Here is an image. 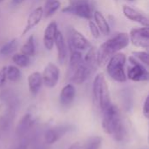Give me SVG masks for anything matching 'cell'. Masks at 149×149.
I'll return each mask as SVG.
<instances>
[{"label": "cell", "instance_id": "6da1fadb", "mask_svg": "<svg viewBox=\"0 0 149 149\" xmlns=\"http://www.w3.org/2000/svg\"><path fill=\"white\" fill-rule=\"evenodd\" d=\"M102 113V128L104 132L112 135L116 141H122L127 135V131L118 107L112 103Z\"/></svg>", "mask_w": 149, "mask_h": 149}, {"label": "cell", "instance_id": "7a4b0ae2", "mask_svg": "<svg viewBox=\"0 0 149 149\" xmlns=\"http://www.w3.org/2000/svg\"><path fill=\"white\" fill-rule=\"evenodd\" d=\"M130 44L129 36L127 32H118L103 42L97 48L98 65L103 66L107 65L109 58L117 52H121Z\"/></svg>", "mask_w": 149, "mask_h": 149}, {"label": "cell", "instance_id": "3957f363", "mask_svg": "<svg viewBox=\"0 0 149 149\" xmlns=\"http://www.w3.org/2000/svg\"><path fill=\"white\" fill-rule=\"evenodd\" d=\"M93 98L95 104L101 110V112L112 104L109 88L105 75L102 72L98 73L93 79Z\"/></svg>", "mask_w": 149, "mask_h": 149}, {"label": "cell", "instance_id": "277c9868", "mask_svg": "<svg viewBox=\"0 0 149 149\" xmlns=\"http://www.w3.org/2000/svg\"><path fill=\"white\" fill-rule=\"evenodd\" d=\"M127 56L125 53L120 52L113 55L107 63V72L109 77L116 82L124 83L127 80L126 74Z\"/></svg>", "mask_w": 149, "mask_h": 149}, {"label": "cell", "instance_id": "5b68a950", "mask_svg": "<svg viewBox=\"0 0 149 149\" xmlns=\"http://www.w3.org/2000/svg\"><path fill=\"white\" fill-rule=\"evenodd\" d=\"M63 13L74 15L86 20H92L93 15V7L90 0H83L75 3H71L64 7L61 10Z\"/></svg>", "mask_w": 149, "mask_h": 149}, {"label": "cell", "instance_id": "8992f818", "mask_svg": "<svg viewBox=\"0 0 149 149\" xmlns=\"http://www.w3.org/2000/svg\"><path fill=\"white\" fill-rule=\"evenodd\" d=\"M129 66L126 72L127 78L134 82H146L149 79V73L147 66L139 62L134 57H128Z\"/></svg>", "mask_w": 149, "mask_h": 149}, {"label": "cell", "instance_id": "52a82bcc", "mask_svg": "<svg viewBox=\"0 0 149 149\" xmlns=\"http://www.w3.org/2000/svg\"><path fill=\"white\" fill-rule=\"evenodd\" d=\"M67 42L70 51H87L92 46L91 42L73 27H70L67 31Z\"/></svg>", "mask_w": 149, "mask_h": 149}, {"label": "cell", "instance_id": "ba28073f", "mask_svg": "<svg viewBox=\"0 0 149 149\" xmlns=\"http://www.w3.org/2000/svg\"><path fill=\"white\" fill-rule=\"evenodd\" d=\"M128 36H129V41L133 45L146 50L149 48L148 26L133 28L129 31Z\"/></svg>", "mask_w": 149, "mask_h": 149}, {"label": "cell", "instance_id": "9c48e42d", "mask_svg": "<svg viewBox=\"0 0 149 149\" xmlns=\"http://www.w3.org/2000/svg\"><path fill=\"white\" fill-rule=\"evenodd\" d=\"M36 121H37V109L34 106H31L29 107L26 113L19 120L16 128V134L18 136L25 135L34 127Z\"/></svg>", "mask_w": 149, "mask_h": 149}, {"label": "cell", "instance_id": "30bf717a", "mask_svg": "<svg viewBox=\"0 0 149 149\" xmlns=\"http://www.w3.org/2000/svg\"><path fill=\"white\" fill-rule=\"evenodd\" d=\"M41 74L43 79V84L46 87L53 88L58 85L60 77V71L55 64L48 63L44 68L43 73Z\"/></svg>", "mask_w": 149, "mask_h": 149}, {"label": "cell", "instance_id": "8fae6325", "mask_svg": "<svg viewBox=\"0 0 149 149\" xmlns=\"http://www.w3.org/2000/svg\"><path fill=\"white\" fill-rule=\"evenodd\" d=\"M73 130V127L72 125H60L55 127L49 128L45 134V141L49 144L52 145L59 141L65 134Z\"/></svg>", "mask_w": 149, "mask_h": 149}, {"label": "cell", "instance_id": "7c38bea8", "mask_svg": "<svg viewBox=\"0 0 149 149\" xmlns=\"http://www.w3.org/2000/svg\"><path fill=\"white\" fill-rule=\"evenodd\" d=\"M92 72L93 71L88 66H86L83 62V64H81L76 69L68 72V76L72 84L81 85L90 77Z\"/></svg>", "mask_w": 149, "mask_h": 149}, {"label": "cell", "instance_id": "4fadbf2b", "mask_svg": "<svg viewBox=\"0 0 149 149\" xmlns=\"http://www.w3.org/2000/svg\"><path fill=\"white\" fill-rule=\"evenodd\" d=\"M122 12L124 14V16L130 21L137 23L141 24V26H148V17L143 14L142 12H141L140 10L124 4L122 6Z\"/></svg>", "mask_w": 149, "mask_h": 149}, {"label": "cell", "instance_id": "5bb4252c", "mask_svg": "<svg viewBox=\"0 0 149 149\" xmlns=\"http://www.w3.org/2000/svg\"><path fill=\"white\" fill-rule=\"evenodd\" d=\"M54 45L57 48L58 61L60 65H63L67 58V45L63 33L59 30H58L56 33L55 39H54Z\"/></svg>", "mask_w": 149, "mask_h": 149}, {"label": "cell", "instance_id": "9a60e30c", "mask_svg": "<svg viewBox=\"0 0 149 149\" xmlns=\"http://www.w3.org/2000/svg\"><path fill=\"white\" fill-rule=\"evenodd\" d=\"M44 17V11H43V7L39 6L35 8L28 16L27 20H26V25L24 28V31H22V36L25 35L28 33L31 30H32L35 26H37L40 21L42 20Z\"/></svg>", "mask_w": 149, "mask_h": 149}, {"label": "cell", "instance_id": "2e32d148", "mask_svg": "<svg viewBox=\"0 0 149 149\" xmlns=\"http://www.w3.org/2000/svg\"><path fill=\"white\" fill-rule=\"evenodd\" d=\"M58 24L55 21H52L46 26L44 31V38H43V44L45 48L47 51H52L54 46V39L56 33L58 31Z\"/></svg>", "mask_w": 149, "mask_h": 149}, {"label": "cell", "instance_id": "e0dca14e", "mask_svg": "<svg viewBox=\"0 0 149 149\" xmlns=\"http://www.w3.org/2000/svg\"><path fill=\"white\" fill-rule=\"evenodd\" d=\"M75 96H76L75 86L72 83L65 85L60 92V95H59L60 104L63 107H69L74 101Z\"/></svg>", "mask_w": 149, "mask_h": 149}, {"label": "cell", "instance_id": "ac0fdd59", "mask_svg": "<svg viewBox=\"0 0 149 149\" xmlns=\"http://www.w3.org/2000/svg\"><path fill=\"white\" fill-rule=\"evenodd\" d=\"M29 92L32 95H37L43 86L42 74L39 72H34L28 76L27 79Z\"/></svg>", "mask_w": 149, "mask_h": 149}, {"label": "cell", "instance_id": "d6986e66", "mask_svg": "<svg viewBox=\"0 0 149 149\" xmlns=\"http://www.w3.org/2000/svg\"><path fill=\"white\" fill-rule=\"evenodd\" d=\"M93 18L94 23L96 24V25L99 28L101 34H103L104 36L110 35L111 28H110L109 23L107 20V18L105 17V16L102 14V12H100V10H95L93 11Z\"/></svg>", "mask_w": 149, "mask_h": 149}, {"label": "cell", "instance_id": "ffe728a7", "mask_svg": "<svg viewBox=\"0 0 149 149\" xmlns=\"http://www.w3.org/2000/svg\"><path fill=\"white\" fill-rule=\"evenodd\" d=\"M16 111H17L16 108L7 107L6 111L0 117V130L1 131H7L10 127L15 118Z\"/></svg>", "mask_w": 149, "mask_h": 149}, {"label": "cell", "instance_id": "44dd1931", "mask_svg": "<svg viewBox=\"0 0 149 149\" xmlns=\"http://www.w3.org/2000/svg\"><path fill=\"white\" fill-rule=\"evenodd\" d=\"M0 100L2 102H4L7 107H13L16 109H17L19 106V100L17 99V96L13 91L9 89L3 90L0 93Z\"/></svg>", "mask_w": 149, "mask_h": 149}, {"label": "cell", "instance_id": "7402d4cb", "mask_svg": "<svg viewBox=\"0 0 149 149\" xmlns=\"http://www.w3.org/2000/svg\"><path fill=\"white\" fill-rule=\"evenodd\" d=\"M83 62L93 72L97 69L99 65H98V60H97V47L96 46L92 45L86 51V54L83 58Z\"/></svg>", "mask_w": 149, "mask_h": 149}, {"label": "cell", "instance_id": "603a6c76", "mask_svg": "<svg viewBox=\"0 0 149 149\" xmlns=\"http://www.w3.org/2000/svg\"><path fill=\"white\" fill-rule=\"evenodd\" d=\"M61 3L59 0H45V3L43 6V11L45 17L48 18L53 16L60 8Z\"/></svg>", "mask_w": 149, "mask_h": 149}, {"label": "cell", "instance_id": "cb8c5ba5", "mask_svg": "<svg viewBox=\"0 0 149 149\" xmlns=\"http://www.w3.org/2000/svg\"><path fill=\"white\" fill-rule=\"evenodd\" d=\"M20 52L28 56V57H34L36 53V45H35V39L34 36L31 35L25 41V43L21 46Z\"/></svg>", "mask_w": 149, "mask_h": 149}, {"label": "cell", "instance_id": "d4e9b609", "mask_svg": "<svg viewBox=\"0 0 149 149\" xmlns=\"http://www.w3.org/2000/svg\"><path fill=\"white\" fill-rule=\"evenodd\" d=\"M83 64V56L81 52L79 51H71L70 58H69V68L68 72L73 71L78 66Z\"/></svg>", "mask_w": 149, "mask_h": 149}, {"label": "cell", "instance_id": "484cf974", "mask_svg": "<svg viewBox=\"0 0 149 149\" xmlns=\"http://www.w3.org/2000/svg\"><path fill=\"white\" fill-rule=\"evenodd\" d=\"M18 47V40L17 38H13L7 43H5L0 48V55L2 56H9L16 52Z\"/></svg>", "mask_w": 149, "mask_h": 149}, {"label": "cell", "instance_id": "4316f807", "mask_svg": "<svg viewBox=\"0 0 149 149\" xmlns=\"http://www.w3.org/2000/svg\"><path fill=\"white\" fill-rule=\"evenodd\" d=\"M12 62L16 65V66L17 67H21V68H25L28 67L31 65V58L30 57L18 52V53H14L12 58H11Z\"/></svg>", "mask_w": 149, "mask_h": 149}, {"label": "cell", "instance_id": "83f0119b", "mask_svg": "<svg viewBox=\"0 0 149 149\" xmlns=\"http://www.w3.org/2000/svg\"><path fill=\"white\" fill-rule=\"evenodd\" d=\"M6 75L7 79L10 82H17L21 79V71L16 65H9L6 66Z\"/></svg>", "mask_w": 149, "mask_h": 149}, {"label": "cell", "instance_id": "f1b7e54d", "mask_svg": "<svg viewBox=\"0 0 149 149\" xmlns=\"http://www.w3.org/2000/svg\"><path fill=\"white\" fill-rule=\"evenodd\" d=\"M102 144V138L100 136L91 137L83 147V149H100Z\"/></svg>", "mask_w": 149, "mask_h": 149}, {"label": "cell", "instance_id": "f546056e", "mask_svg": "<svg viewBox=\"0 0 149 149\" xmlns=\"http://www.w3.org/2000/svg\"><path fill=\"white\" fill-rule=\"evenodd\" d=\"M132 54H133V57H134L142 65H144L145 66H148L149 54L147 51H134Z\"/></svg>", "mask_w": 149, "mask_h": 149}, {"label": "cell", "instance_id": "4dcf8cb0", "mask_svg": "<svg viewBox=\"0 0 149 149\" xmlns=\"http://www.w3.org/2000/svg\"><path fill=\"white\" fill-rule=\"evenodd\" d=\"M88 26H89V31H90L92 36L94 38H99L100 37V31L93 19L88 21Z\"/></svg>", "mask_w": 149, "mask_h": 149}, {"label": "cell", "instance_id": "1f68e13d", "mask_svg": "<svg viewBox=\"0 0 149 149\" xmlns=\"http://www.w3.org/2000/svg\"><path fill=\"white\" fill-rule=\"evenodd\" d=\"M7 80V75H6V66H3L0 69V88H2Z\"/></svg>", "mask_w": 149, "mask_h": 149}, {"label": "cell", "instance_id": "d6a6232c", "mask_svg": "<svg viewBox=\"0 0 149 149\" xmlns=\"http://www.w3.org/2000/svg\"><path fill=\"white\" fill-rule=\"evenodd\" d=\"M142 112H143V114L145 115V117L147 119L149 118V98L148 96L146 98L145 101H144V104H143V108H142Z\"/></svg>", "mask_w": 149, "mask_h": 149}, {"label": "cell", "instance_id": "836d02e7", "mask_svg": "<svg viewBox=\"0 0 149 149\" xmlns=\"http://www.w3.org/2000/svg\"><path fill=\"white\" fill-rule=\"evenodd\" d=\"M67 149H83V147L79 142H76V143L71 145Z\"/></svg>", "mask_w": 149, "mask_h": 149}, {"label": "cell", "instance_id": "e575fe53", "mask_svg": "<svg viewBox=\"0 0 149 149\" xmlns=\"http://www.w3.org/2000/svg\"><path fill=\"white\" fill-rule=\"evenodd\" d=\"M25 0H11L10 1V4L12 6H17L21 3H23Z\"/></svg>", "mask_w": 149, "mask_h": 149}, {"label": "cell", "instance_id": "d590c367", "mask_svg": "<svg viewBox=\"0 0 149 149\" xmlns=\"http://www.w3.org/2000/svg\"><path fill=\"white\" fill-rule=\"evenodd\" d=\"M14 149H28V145L27 144H21Z\"/></svg>", "mask_w": 149, "mask_h": 149}, {"label": "cell", "instance_id": "8d00e7d4", "mask_svg": "<svg viewBox=\"0 0 149 149\" xmlns=\"http://www.w3.org/2000/svg\"><path fill=\"white\" fill-rule=\"evenodd\" d=\"M79 1H83V0H69V3L71 4V3H75L79 2Z\"/></svg>", "mask_w": 149, "mask_h": 149}, {"label": "cell", "instance_id": "74e56055", "mask_svg": "<svg viewBox=\"0 0 149 149\" xmlns=\"http://www.w3.org/2000/svg\"><path fill=\"white\" fill-rule=\"evenodd\" d=\"M3 1H4V0H0V4H1V3H2L3 2Z\"/></svg>", "mask_w": 149, "mask_h": 149}, {"label": "cell", "instance_id": "f35d334b", "mask_svg": "<svg viewBox=\"0 0 149 149\" xmlns=\"http://www.w3.org/2000/svg\"><path fill=\"white\" fill-rule=\"evenodd\" d=\"M127 1H130V2H134V1H135V0H127Z\"/></svg>", "mask_w": 149, "mask_h": 149}, {"label": "cell", "instance_id": "ab89813d", "mask_svg": "<svg viewBox=\"0 0 149 149\" xmlns=\"http://www.w3.org/2000/svg\"><path fill=\"white\" fill-rule=\"evenodd\" d=\"M0 140H1V133H0Z\"/></svg>", "mask_w": 149, "mask_h": 149}]
</instances>
